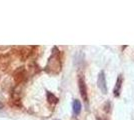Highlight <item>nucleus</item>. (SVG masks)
Wrapping results in <instances>:
<instances>
[{
	"label": "nucleus",
	"mask_w": 134,
	"mask_h": 120,
	"mask_svg": "<svg viewBox=\"0 0 134 120\" xmlns=\"http://www.w3.org/2000/svg\"><path fill=\"white\" fill-rule=\"evenodd\" d=\"M98 87L101 90V92L103 94H106L107 93V84H106V78H105V74H104V71H101L99 75H98Z\"/></svg>",
	"instance_id": "obj_1"
},
{
	"label": "nucleus",
	"mask_w": 134,
	"mask_h": 120,
	"mask_svg": "<svg viewBox=\"0 0 134 120\" xmlns=\"http://www.w3.org/2000/svg\"><path fill=\"white\" fill-rule=\"evenodd\" d=\"M79 84V91L82 98L84 99V101H87V89H86V85H85V81L82 77H80L78 80Z\"/></svg>",
	"instance_id": "obj_2"
},
{
	"label": "nucleus",
	"mask_w": 134,
	"mask_h": 120,
	"mask_svg": "<svg viewBox=\"0 0 134 120\" xmlns=\"http://www.w3.org/2000/svg\"><path fill=\"white\" fill-rule=\"evenodd\" d=\"M122 83H123V76L120 74L117 77L116 84H115L114 90H113V93H114V96H115V97H118V96L120 95V92H121V87H122Z\"/></svg>",
	"instance_id": "obj_3"
},
{
	"label": "nucleus",
	"mask_w": 134,
	"mask_h": 120,
	"mask_svg": "<svg viewBox=\"0 0 134 120\" xmlns=\"http://www.w3.org/2000/svg\"><path fill=\"white\" fill-rule=\"evenodd\" d=\"M73 112H74V114L75 115H78L80 113V111H81V103L79 100L77 99H75L74 101H73Z\"/></svg>",
	"instance_id": "obj_4"
},
{
	"label": "nucleus",
	"mask_w": 134,
	"mask_h": 120,
	"mask_svg": "<svg viewBox=\"0 0 134 120\" xmlns=\"http://www.w3.org/2000/svg\"><path fill=\"white\" fill-rule=\"evenodd\" d=\"M47 99H48L49 102H52V103H57V101H58V99L52 93H50V92H47Z\"/></svg>",
	"instance_id": "obj_5"
},
{
	"label": "nucleus",
	"mask_w": 134,
	"mask_h": 120,
	"mask_svg": "<svg viewBox=\"0 0 134 120\" xmlns=\"http://www.w3.org/2000/svg\"><path fill=\"white\" fill-rule=\"evenodd\" d=\"M98 120H100V119H98ZM101 120H105V119H101Z\"/></svg>",
	"instance_id": "obj_6"
}]
</instances>
